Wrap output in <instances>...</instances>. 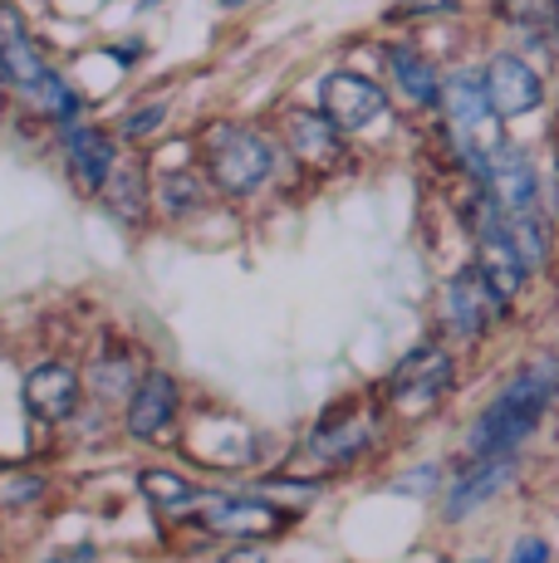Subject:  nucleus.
<instances>
[{"instance_id": "423d86ee", "label": "nucleus", "mask_w": 559, "mask_h": 563, "mask_svg": "<svg viewBox=\"0 0 559 563\" xmlns=\"http://www.w3.org/2000/svg\"><path fill=\"white\" fill-rule=\"evenodd\" d=\"M319 108H325V118L339 133H359V128H369L388 103H383L379 84L359 79V74H329L325 89H319Z\"/></svg>"}, {"instance_id": "4be33fe9", "label": "nucleus", "mask_w": 559, "mask_h": 563, "mask_svg": "<svg viewBox=\"0 0 559 563\" xmlns=\"http://www.w3.org/2000/svg\"><path fill=\"white\" fill-rule=\"evenodd\" d=\"M94 387H99V397H118V393H123V367H99V383H94Z\"/></svg>"}, {"instance_id": "393cba45", "label": "nucleus", "mask_w": 559, "mask_h": 563, "mask_svg": "<svg viewBox=\"0 0 559 563\" xmlns=\"http://www.w3.org/2000/svg\"><path fill=\"white\" fill-rule=\"evenodd\" d=\"M221 563H271V554H265L261 544H245V549H231Z\"/></svg>"}, {"instance_id": "a211bd4d", "label": "nucleus", "mask_w": 559, "mask_h": 563, "mask_svg": "<svg viewBox=\"0 0 559 563\" xmlns=\"http://www.w3.org/2000/svg\"><path fill=\"white\" fill-rule=\"evenodd\" d=\"M138 485H143V495L163 515H187V510H197V505H201L197 485L182 481V475H172V471H143V475H138Z\"/></svg>"}, {"instance_id": "ddd939ff", "label": "nucleus", "mask_w": 559, "mask_h": 563, "mask_svg": "<svg viewBox=\"0 0 559 563\" xmlns=\"http://www.w3.org/2000/svg\"><path fill=\"white\" fill-rule=\"evenodd\" d=\"M201 525L217 529V534H265V529L289 525V515L265 500H207Z\"/></svg>"}, {"instance_id": "f3484780", "label": "nucleus", "mask_w": 559, "mask_h": 563, "mask_svg": "<svg viewBox=\"0 0 559 563\" xmlns=\"http://www.w3.org/2000/svg\"><path fill=\"white\" fill-rule=\"evenodd\" d=\"M285 133H289V147H295L299 157H309V162H329L335 157V133L339 128L329 123L325 113H289L285 118Z\"/></svg>"}, {"instance_id": "5701e85b", "label": "nucleus", "mask_w": 559, "mask_h": 563, "mask_svg": "<svg viewBox=\"0 0 559 563\" xmlns=\"http://www.w3.org/2000/svg\"><path fill=\"white\" fill-rule=\"evenodd\" d=\"M447 5H457V0H397L393 5V15H417V10H447Z\"/></svg>"}, {"instance_id": "6ab92c4d", "label": "nucleus", "mask_w": 559, "mask_h": 563, "mask_svg": "<svg viewBox=\"0 0 559 563\" xmlns=\"http://www.w3.org/2000/svg\"><path fill=\"white\" fill-rule=\"evenodd\" d=\"M505 235H511V245L520 251L525 269H540L545 260H550V225L535 211H505Z\"/></svg>"}, {"instance_id": "412c9836", "label": "nucleus", "mask_w": 559, "mask_h": 563, "mask_svg": "<svg viewBox=\"0 0 559 563\" xmlns=\"http://www.w3.org/2000/svg\"><path fill=\"white\" fill-rule=\"evenodd\" d=\"M511 563H550V544H545V539H520Z\"/></svg>"}, {"instance_id": "a878e982", "label": "nucleus", "mask_w": 559, "mask_h": 563, "mask_svg": "<svg viewBox=\"0 0 559 563\" xmlns=\"http://www.w3.org/2000/svg\"><path fill=\"white\" fill-rule=\"evenodd\" d=\"M432 481H437V471H413V475H403L393 490H432Z\"/></svg>"}, {"instance_id": "f03ea898", "label": "nucleus", "mask_w": 559, "mask_h": 563, "mask_svg": "<svg viewBox=\"0 0 559 563\" xmlns=\"http://www.w3.org/2000/svg\"><path fill=\"white\" fill-rule=\"evenodd\" d=\"M442 113L451 128V143H457V157L467 162V172L476 181H486L491 153L505 143L501 137V113L491 103V89L481 74H451L442 84Z\"/></svg>"}, {"instance_id": "9d476101", "label": "nucleus", "mask_w": 559, "mask_h": 563, "mask_svg": "<svg viewBox=\"0 0 559 563\" xmlns=\"http://www.w3.org/2000/svg\"><path fill=\"white\" fill-rule=\"evenodd\" d=\"M0 74H6V79L15 84L25 99H40V93H45V84L55 79V69H45V59L30 49L25 35H20V25H15V15H10V10H0Z\"/></svg>"}, {"instance_id": "2eb2a0df", "label": "nucleus", "mask_w": 559, "mask_h": 563, "mask_svg": "<svg viewBox=\"0 0 559 563\" xmlns=\"http://www.w3.org/2000/svg\"><path fill=\"white\" fill-rule=\"evenodd\" d=\"M369 437H373V427L363 417L325 421V427L309 437V456H319V461H349V456H359V451L369 446Z\"/></svg>"}, {"instance_id": "b1692460", "label": "nucleus", "mask_w": 559, "mask_h": 563, "mask_svg": "<svg viewBox=\"0 0 559 563\" xmlns=\"http://www.w3.org/2000/svg\"><path fill=\"white\" fill-rule=\"evenodd\" d=\"M40 490H45V485H40V481H25V475H20V481L6 490V500H10V505H25V500H35Z\"/></svg>"}, {"instance_id": "6e6552de", "label": "nucleus", "mask_w": 559, "mask_h": 563, "mask_svg": "<svg viewBox=\"0 0 559 563\" xmlns=\"http://www.w3.org/2000/svg\"><path fill=\"white\" fill-rule=\"evenodd\" d=\"M511 475H515V451H496V456L471 461L467 471H461V481L451 485V495H447V519H467L486 500H496L505 485H511Z\"/></svg>"}, {"instance_id": "1a4fd4ad", "label": "nucleus", "mask_w": 559, "mask_h": 563, "mask_svg": "<svg viewBox=\"0 0 559 563\" xmlns=\"http://www.w3.org/2000/svg\"><path fill=\"white\" fill-rule=\"evenodd\" d=\"M486 191L496 197L505 211H535V197H540V181H535V167L520 147L501 143L491 153V167H486Z\"/></svg>"}, {"instance_id": "4468645a", "label": "nucleus", "mask_w": 559, "mask_h": 563, "mask_svg": "<svg viewBox=\"0 0 559 563\" xmlns=\"http://www.w3.org/2000/svg\"><path fill=\"white\" fill-rule=\"evenodd\" d=\"M64 153H69L74 177H79L89 191H99L103 181H109L113 147H109V137H103V133H94V128H69V137H64Z\"/></svg>"}, {"instance_id": "bb28decb", "label": "nucleus", "mask_w": 559, "mask_h": 563, "mask_svg": "<svg viewBox=\"0 0 559 563\" xmlns=\"http://www.w3.org/2000/svg\"><path fill=\"white\" fill-rule=\"evenodd\" d=\"M221 5H245V0H221Z\"/></svg>"}, {"instance_id": "7ed1b4c3", "label": "nucleus", "mask_w": 559, "mask_h": 563, "mask_svg": "<svg viewBox=\"0 0 559 563\" xmlns=\"http://www.w3.org/2000/svg\"><path fill=\"white\" fill-rule=\"evenodd\" d=\"M271 172H275V153L261 133H251V128H217L211 133V177H217V187L245 197Z\"/></svg>"}, {"instance_id": "f8f14e48", "label": "nucleus", "mask_w": 559, "mask_h": 563, "mask_svg": "<svg viewBox=\"0 0 559 563\" xmlns=\"http://www.w3.org/2000/svg\"><path fill=\"white\" fill-rule=\"evenodd\" d=\"M177 417V383L167 373H147L128 402V431L133 437H163L167 421Z\"/></svg>"}, {"instance_id": "cd10ccee", "label": "nucleus", "mask_w": 559, "mask_h": 563, "mask_svg": "<svg viewBox=\"0 0 559 563\" xmlns=\"http://www.w3.org/2000/svg\"><path fill=\"white\" fill-rule=\"evenodd\" d=\"M471 563H486V559H471Z\"/></svg>"}, {"instance_id": "aec40b11", "label": "nucleus", "mask_w": 559, "mask_h": 563, "mask_svg": "<svg viewBox=\"0 0 559 563\" xmlns=\"http://www.w3.org/2000/svg\"><path fill=\"white\" fill-rule=\"evenodd\" d=\"M163 118H167V108H163V103H153V108H143V113H133V118H128V128H123V133H128V137H143V133H153V128L163 123Z\"/></svg>"}, {"instance_id": "9b49d317", "label": "nucleus", "mask_w": 559, "mask_h": 563, "mask_svg": "<svg viewBox=\"0 0 559 563\" xmlns=\"http://www.w3.org/2000/svg\"><path fill=\"white\" fill-rule=\"evenodd\" d=\"M79 402V373L69 363H40L25 377V407L40 421H64Z\"/></svg>"}, {"instance_id": "39448f33", "label": "nucleus", "mask_w": 559, "mask_h": 563, "mask_svg": "<svg viewBox=\"0 0 559 563\" xmlns=\"http://www.w3.org/2000/svg\"><path fill=\"white\" fill-rule=\"evenodd\" d=\"M505 305L496 295H491V285L481 279V269H461V275H451L447 295H442V313H447V329L457 333V339H481L486 333V323L496 319Z\"/></svg>"}, {"instance_id": "dca6fc26", "label": "nucleus", "mask_w": 559, "mask_h": 563, "mask_svg": "<svg viewBox=\"0 0 559 563\" xmlns=\"http://www.w3.org/2000/svg\"><path fill=\"white\" fill-rule=\"evenodd\" d=\"M388 64H393V79L403 84V93L413 103H442V84H437V69L423 59L417 49H403L393 45L388 49Z\"/></svg>"}, {"instance_id": "20e7f679", "label": "nucleus", "mask_w": 559, "mask_h": 563, "mask_svg": "<svg viewBox=\"0 0 559 563\" xmlns=\"http://www.w3.org/2000/svg\"><path fill=\"white\" fill-rule=\"evenodd\" d=\"M451 393V358L442 349H417L393 367L388 377V402L397 417H423Z\"/></svg>"}, {"instance_id": "f257e3e1", "label": "nucleus", "mask_w": 559, "mask_h": 563, "mask_svg": "<svg viewBox=\"0 0 559 563\" xmlns=\"http://www.w3.org/2000/svg\"><path fill=\"white\" fill-rule=\"evenodd\" d=\"M559 397V363L555 358H535L530 367L505 383V393L481 411V421L471 427V451L476 456H496V451H515L525 437L535 431V421L545 417Z\"/></svg>"}, {"instance_id": "0eeeda50", "label": "nucleus", "mask_w": 559, "mask_h": 563, "mask_svg": "<svg viewBox=\"0 0 559 563\" xmlns=\"http://www.w3.org/2000/svg\"><path fill=\"white\" fill-rule=\"evenodd\" d=\"M486 89H491V103H496L501 118H525L545 99L540 74L525 59H515V54H496V59L486 64Z\"/></svg>"}]
</instances>
